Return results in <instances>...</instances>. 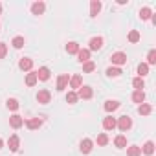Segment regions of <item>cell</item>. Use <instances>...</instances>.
<instances>
[{"mask_svg": "<svg viewBox=\"0 0 156 156\" xmlns=\"http://www.w3.org/2000/svg\"><path fill=\"white\" fill-rule=\"evenodd\" d=\"M107 143H108V136H107L105 132H103V134H99V136H98V145H101V147H103V145H107Z\"/></svg>", "mask_w": 156, "mask_h": 156, "instance_id": "e575fe53", "label": "cell"}, {"mask_svg": "<svg viewBox=\"0 0 156 156\" xmlns=\"http://www.w3.org/2000/svg\"><path fill=\"white\" fill-rule=\"evenodd\" d=\"M2 147H4V140H2V138H0V149H2Z\"/></svg>", "mask_w": 156, "mask_h": 156, "instance_id": "74e56055", "label": "cell"}, {"mask_svg": "<svg viewBox=\"0 0 156 156\" xmlns=\"http://www.w3.org/2000/svg\"><path fill=\"white\" fill-rule=\"evenodd\" d=\"M110 61H112V64L121 66V64H125V62H127V55H125L123 51H116V53H112V55H110Z\"/></svg>", "mask_w": 156, "mask_h": 156, "instance_id": "6da1fadb", "label": "cell"}, {"mask_svg": "<svg viewBox=\"0 0 156 156\" xmlns=\"http://www.w3.org/2000/svg\"><path fill=\"white\" fill-rule=\"evenodd\" d=\"M152 17V9L151 8H141L140 9V19L141 20H147V19H151Z\"/></svg>", "mask_w": 156, "mask_h": 156, "instance_id": "d4e9b609", "label": "cell"}, {"mask_svg": "<svg viewBox=\"0 0 156 156\" xmlns=\"http://www.w3.org/2000/svg\"><path fill=\"white\" fill-rule=\"evenodd\" d=\"M132 87H134L136 90H141V88L145 87V83H143L141 77H134V79H132Z\"/></svg>", "mask_w": 156, "mask_h": 156, "instance_id": "f546056e", "label": "cell"}, {"mask_svg": "<svg viewBox=\"0 0 156 156\" xmlns=\"http://www.w3.org/2000/svg\"><path fill=\"white\" fill-rule=\"evenodd\" d=\"M41 125H42V119H41V118H31V119L26 121V127H28L30 130H35V129H39Z\"/></svg>", "mask_w": 156, "mask_h": 156, "instance_id": "9a60e30c", "label": "cell"}, {"mask_svg": "<svg viewBox=\"0 0 156 156\" xmlns=\"http://www.w3.org/2000/svg\"><path fill=\"white\" fill-rule=\"evenodd\" d=\"M77 92H68L66 94V103H70V105H73V103H77Z\"/></svg>", "mask_w": 156, "mask_h": 156, "instance_id": "4dcf8cb0", "label": "cell"}, {"mask_svg": "<svg viewBox=\"0 0 156 156\" xmlns=\"http://www.w3.org/2000/svg\"><path fill=\"white\" fill-rule=\"evenodd\" d=\"M44 9H46V4L44 2H33L31 4V13L33 15H42Z\"/></svg>", "mask_w": 156, "mask_h": 156, "instance_id": "8fae6325", "label": "cell"}, {"mask_svg": "<svg viewBox=\"0 0 156 156\" xmlns=\"http://www.w3.org/2000/svg\"><path fill=\"white\" fill-rule=\"evenodd\" d=\"M77 57H79L81 62L90 61V50H81V48H79V51H77Z\"/></svg>", "mask_w": 156, "mask_h": 156, "instance_id": "7402d4cb", "label": "cell"}, {"mask_svg": "<svg viewBox=\"0 0 156 156\" xmlns=\"http://www.w3.org/2000/svg\"><path fill=\"white\" fill-rule=\"evenodd\" d=\"M24 42H26V41H24V37H15V39L11 41L13 48H17V50H20V48L24 46Z\"/></svg>", "mask_w": 156, "mask_h": 156, "instance_id": "83f0119b", "label": "cell"}, {"mask_svg": "<svg viewBox=\"0 0 156 156\" xmlns=\"http://www.w3.org/2000/svg\"><path fill=\"white\" fill-rule=\"evenodd\" d=\"M116 125H118V121H116L112 116H108V118H105V119H103V129H105V130H114V129H116Z\"/></svg>", "mask_w": 156, "mask_h": 156, "instance_id": "5bb4252c", "label": "cell"}, {"mask_svg": "<svg viewBox=\"0 0 156 156\" xmlns=\"http://www.w3.org/2000/svg\"><path fill=\"white\" fill-rule=\"evenodd\" d=\"M138 112H140L141 116H149V114L152 112V107H151L149 103H141V105L138 107Z\"/></svg>", "mask_w": 156, "mask_h": 156, "instance_id": "d6986e66", "label": "cell"}, {"mask_svg": "<svg viewBox=\"0 0 156 156\" xmlns=\"http://www.w3.org/2000/svg\"><path fill=\"white\" fill-rule=\"evenodd\" d=\"M132 101L141 105V103L145 101V92H143V90H134V94H132Z\"/></svg>", "mask_w": 156, "mask_h": 156, "instance_id": "e0dca14e", "label": "cell"}, {"mask_svg": "<svg viewBox=\"0 0 156 156\" xmlns=\"http://www.w3.org/2000/svg\"><path fill=\"white\" fill-rule=\"evenodd\" d=\"M9 125H11L13 129H20V127L24 125V118L19 116V114H13V116L9 118Z\"/></svg>", "mask_w": 156, "mask_h": 156, "instance_id": "5b68a950", "label": "cell"}, {"mask_svg": "<svg viewBox=\"0 0 156 156\" xmlns=\"http://www.w3.org/2000/svg\"><path fill=\"white\" fill-rule=\"evenodd\" d=\"M37 81H39V79H37V73H35V72H30V73L26 75V85H28V87H33Z\"/></svg>", "mask_w": 156, "mask_h": 156, "instance_id": "cb8c5ba5", "label": "cell"}, {"mask_svg": "<svg viewBox=\"0 0 156 156\" xmlns=\"http://www.w3.org/2000/svg\"><path fill=\"white\" fill-rule=\"evenodd\" d=\"M114 145H116L118 149H125V147H127V138H125L123 134L116 136V140H114Z\"/></svg>", "mask_w": 156, "mask_h": 156, "instance_id": "ffe728a7", "label": "cell"}, {"mask_svg": "<svg viewBox=\"0 0 156 156\" xmlns=\"http://www.w3.org/2000/svg\"><path fill=\"white\" fill-rule=\"evenodd\" d=\"M50 99H51V94H50L48 90H41V92L37 94V101H39L41 105H46V103H50Z\"/></svg>", "mask_w": 156, "mask_h": 156, "instance_id": "9c48e42d", "label": "cell"}, {"mask_svg": "<svg viewBox=\"0 0 156 156\" xmlns=\"http://www.w3.org/2000/svg\"><path fill=\"white\" fill-rule=\"evenodd\" d=\"M141 151H143V154L152 156V154H154V143H152V141H147V143L143 145V149H141Z\"/></svg>", "mask_w": 156, "mask_h": 156, "instance_id": "484cf974", "label": "cell"}, {"mask_svg": "<svg viewBox=\"0 0 156 156\" xmlns=\"http://www.w3.org/2000/svg\"><path fill=\"white\" fill-rule=\"evenodd\" d=\"M116 127H119V130H123V132H125V130H129V129L132 127V119H130L129 116H121Z\"/></svg>", "mask_w": 156, "mask_h": 156, "instance_id": "7a4b0ae2", "label": "cell"}, {"mask_svg": "<svg viewBox=\"0 0 156 156\" xmlns=\"http://www.w3.org/2000/svg\"><path fill=\"white\" fill-rule=\"evenodd\" d=\"M92 149H94V141L88 140V138H85V140L81 141V152H83V154H88V152H92Z\"/></svg>", "mask_w": 156, "mask_h": 156, "instance_id": "30bf717a", "label": "cell"}, {"mask_svg": "<svg viewBox=\"0 0 156 156\" xmlns=\"http://www.w3.org/2000/svg\"><path fill=\"white\" fill-rule=\"evenodd\" d=\"M92 96H94V92L90 87H81L79 92H77V98H81V99H90Z\"/></svg>", "mask_w": 156, "mask_h": 156, "instance_id": "8992f818", "label": "cell"}, {"mask_svg": "<svg viewBox=\"0 0 156 156\" xmlns=\"http://www.w3.org/2000/svg\"><path fill=\"white\" fill-rule=\"evenodd\" d=\"M8 108H9V110H17V108H19V101L13 99V98L8 99Z\"/></svg>", "mask_w": 156, "mask_h": 156, "instance_id": "d590c367", "label": "cell"}, {"mask_svg": "<svg viewBox=\"0 0 156 156\" xmlns=\"http://www.w3.org/2000/svg\"><path fill=\"white\" fill-rule=\"evenodd\" d=\"M6 53H8V44L0 42V59H4V57H6Z\"/></svg>", "mask_w": 156, "mask_h": 156, "instance_id": "8d00e7d4", "label": "cell"}, {"mask_svg": "<svg viewBox=\"0 0 156 156\" xmlns=\"http://www.w3.org/2000/svg\"><path fill=\"white\" fill-rule=\"evenodd\" d=\"M19 68H20V70L30 72V70L33 68V61H31V59H28V57H22V59L19 61Z\"/></svg>", "mask_w": 156, "mask_h": 156, "instance_id": "7c38bea8", "label": "cell"}, {"mask_svg": "<svg viewBox=\"0 0 156 156\" xmlns=\"http://www.w3.org/2000/svg\"><path fill=\"white\" fill-rule=\"evenodd\" d=\"M99 11H101V2H99V0H92V2H90V15L98 17Z\"/></svg>", "mask_w": 156, "mask_h": 156, "instance_id": "2e32d148", "label": "cell"}, {"mask_svg": "<svg viewBox=\"0 0 156 156\" xmlns=\"http://www.w3.org/2000/svg\"><path fill=\"white\" fill-rule=\"evenodd\" d=\"M68 81H70L68 73H62V75H59V77H57V90H59V92H62V90L66 88Z\"/></svg>", "mask_w": 156, "mask_h": 156, "instance_id": "277c9868", "label": "cell"}, {"mask_svg": "<svg viewBox=\"0 0 156 156\" xmlns=\"http://www.w3.org/2000/svg\"><path fill=\"white\" fill-rule=\"evenodd\" d=\"M138 41H140V31L132 30V31L129 33V42H132V44H134V42H138Z\"/></svg>", "mask_w": 156, "mask_h": 156, "instance_id": "836d02e7", "label": "cell"}, {"mask_svg": "<svg viewBox=\"0 0 156 156\" xmlns=\"http://www.w3.org/2000/svg\"><path fill=\"white\" fill-rule=\"evenodd\" d=\"M138 73H140L138 77H141V79H143V77L149 73V66H147L145 62H140V64H138Z\"/></svg>", "mask_w": 156, "mask_h": 156, "instance_id": "4316f807", "label": "cell"}, {"mask_svg": "<svg viewBox=\"0 0 156 156\" xmlns=\"http://www.w3.org/2000/svg\"><path fill=\"white\" fill-rule=\"evenodd\" d=\"M119 105H121L119 101H116V99H108V101H105V105H103V107H105V110H107V112H114V110H118V108H119Z\"/></svg>", "mask_w": 156, "mask_h": 156, "instance_id": "4fadbf2b", "label": "cell"}, {"mask_svg": "<svg viewBox=\"0 0 156 156\" xmlns=\"http://www.w3.org/2000/svg\"><path fill=\"white\" fill-rule=\"evenodd\" d=\"M81 83H83V77H81V75L70 77V87H72V88H81Z\"/></svg>", "mask_w": 156, "mask_h": 156, "instance_id": "ac0fdd59", "label": "cell"}, {"mask_svg": "<svg viewBox=\"0 0 156 156\" xmlns=\"http://www.w3.org/2000/svg\"><path fill=\"white\" fill-rule=\"evenodd\" d=\"M83 70H85L87 73L94 72V70H96V62H92V61H87V62H83Z\"/></svg>", "mask_w": 156, "mask_h": 156, "instance_id": "d6a6232c", "label": "cell"}, {"mask_svg": "<svg viewBox=\"0 0 156 156\" xmlns=\"http://www.w3.org/2000/svg\"><path fill=\"white\" fill-rule=\"evenodd\" d=\"M103 37H94V39H90V48L88 50H94V51H98V50H101L103 48Z\"/></svg>", "mask_w": 156, "mask_h": 156, "instance_id": "ba28073f", "label": "cell"}, {"mask_svg": "<svg viewBox=\"0 0 156 156\" xmlns=\"http://www.w3.org/2000/svg\"><path fill=\"white\" fill-rule=\"evenodd\" d=\"M37 73V79H41V81H48L50 79V68H46V66H41L39 68V72H35Z\"/></svg>", "mask_w": 156, "mask_h": 156, "instance_id": "52a82bcc", "label": "cell"}, {"mask_svg": "<svg viewBox=\"0 0 156 156\" xmlns=\"http://www.w3.org/2000/svg\"><path fill=\"white\" fill-rule=\"evenodd\" d=\"M0 13H2V4H0Z\"/></svg>", "mask_w": 156, "mask_h": 156, "instance_id": "f35d334b", "label": "cell"}, {"mask_svg": "<svg viewBox=\"0 0 156 156\" xmlns=\"http://www.w3.org/2000/svg\"><path fill=\"white\" fill-rule=\"evenodd\" d=\"M66 51L68 53H77V51H79V44H77V42H68L66 44Z\"/></svg>", "mask_w": 156, "mask_h": 156, "instance_id": "f1b7e54d", "label": "cell"}, {"mask_svg": "<svg viewBox=\"0 0 156 156\" xmlns=\"http://www.w3.org/2000/svg\"><path fill=\"white\" fill-rule=\"evenodd\" d=\"M8 147H9V151H11V152H17V151H19V147H20V138H19L17 134H13V136L8 140Z\"/></svg>", "mask_w": 156, "mask_h": 156, "instance_id": "3957f363", "label": "cell"}, {"mask_svg": "<svg viewBox=\"0 0 156 156\" xmlns=\"http://www.w3.org/2000/svg\"><path fill=\"white\" fill-rule=\"evenodd\" d=\"M145 64H147V66H149V64H156V50H151V51H149Z\"/></svg>", "mask_w": 156, "mask_h": 156, "instance_id": "1f68e13d", "label": "cell"}, {"mask_svg": "<svg viewBox=\"0 0 156 156\" xmlns=\"http://www.w3.org/2000/svg\"><path fill=\"white\" fill-rule=\"evenodd\" d=\"M123 72H121V68H118V66H110V68H107V75L108 77H119Z\"/></svg>", "mask_w": 156, "mask_h": 156, "instance_id": "603a6c76", "label": "cell"}, {"mask_svg": "<svg viewBox=\"0 0 156 156\" xmlns=\"http://www.w3.org/2000/svg\"><path fill=\"white\" fill-rule=\"evenodd\" d=\"M127 156H141V147H138V145L127 147Z\"/></svg>", "mask_w": 156, "mask_h": 156, "instance_id": "44dd1931", "label": "cell"}]
</instances>
